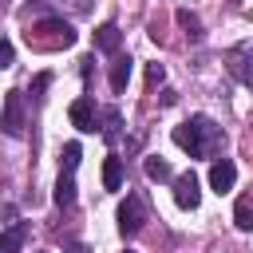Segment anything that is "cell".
Here are the masks:
<instances>
[{
    "label": "cell",
    "mask_w": 253,
    "mask_h": 253,
    "mask_svg": "<svg viewBox=\"0 0 253 253\" xmlns=\"http://www.w3.org/2000/svg\"><path fill=\"white\" fill-rule=\"evenodd\" d=\"M123 253H130V249H123Z\"/></svg>",
    "instance_id": "603a6c76"
},
{
    "label": "cell",
    "mask_w": 253,
    "mask_h": 253,
    "mask_svg": "<svg viewBox=\"0 0 253 253\" xmlns=\"http://www.w3.org/2000/svg\"><path fill=\"white\" fill-rule=\"evenodd\" d=\"M225 67L233 71V79H241L245 87H253V40L233 43L229 55H225Z\"/></svg>",
    "instance_id": "5b68a950"
},
{
    "label": "cell",
    "mask_w": 253,
    "mask_h": 253,
    "mask_svg": "<svg viewBox=\"0 0 253 253\" xmlns=\"http://www.w3.org/2000/svg\"><path fill=\"white\" fill-rule=\"evenodd\" d=\"M24 241H28V225H24V221H12V225L0 233V253H20Z\"/></svg>",
    "instance_id": "9c48e42d"
},
{
    "label": "cell",
    "mask_w": 253,
    "mask_h": 253,
    "mask_svg": "<svg viewBox=\"0 0 253 253\" xmlns=\"http://www.w3.org/2000/svg\"><path fill=\"white\" fill-rule=\"evenodd\" d=\"M51 87V75L43 71V75H36V83H32V99H43V91Z\"/></svg>",
    "instance_id": "44dd1931"
},
{
    "label": "cell",
    "mask_w": 253,
    "mask_h": 253,
    "mask_svg": "<svg viewBox=\"0 0 253 253\" xmlns=\"http://www.w3.org/2000/svg\"><path fill=\"white\" fill-rule=\"evenodd\" d=\"M67 115H71V126H79V130H87V134L99 130V107H95V99H87V95L75 99Z\"/></svg>",
    "instance_id": "52a82bcc"
},
{
    "label": "cell",
    "mask_w": 253,
    "mask_h": 253,
    "mask_svg": "<svg viewBox=\"0 0 253 253\" xmlns=\"http://www.w3.org/2000/svg\"><path fill=\"white\" fill-rule=\"evenodd\" d=\"M130 67H134L130 55H115V63H111V91H126V83H130Z\"/></svg>",
    "instance_id": "8fae6325"
},
{
    "label": "cell",
    "mask_w": 253,
    "mask_h": 253,
    "mask_svg": "<svg viewBox=\"0 0 253 253\" xmlns=\"http://www.w3.org/2000/svg\"><path fill=\"white\" fill-rule=\"evenodd\" d=\"M119 43H123V32H119L115 24H103V28H95V47H99V51L115 55V51H119Z\"/></svg>",
    "instance_id": "30bf717a"
},
{
    "label": "cell",
    "mask_w": 253,
    "mask_h": 253,
    "mask_svg": "<svg viewBox=\"0 0 253 253\" xmlns=\"http://www.w3.org/2000/svg\"><path fill=\"white\" fill-rule=\"evenodd\" d=\"M142 170H146V178H150V182H174L170 162H166V158H158V154H150V158L142 162Z\"/></svg>",
    "instance_id": "7c38bea8"
},
{
    "label": "cell",
    "mask_w": 253,
    "mask_h": 253,
    "mask_svg": "<svg viewBox=\"0 0 253 253\" xmlns=\"http://www.w3.org/2000/svg\"><path fill=\"white\" fill-rule=\"evenodd\" d=\"M55 206H59V210L75 206V178L63 174V170H59V178H55Z\"/></svg>",
    "instance_id": "4fadbf2b"
},
{
    "label": "cell",
    "mask_w": 253,
    "mask_h": 253,
    "mask_svg": "<svg viewBox=\"0 0 253 253\" xmlns=\"http://www.w3.org/2000/svg\"><path fill=\"white\" fill-rule=\"evenodd\" d=\"M233 182H237V166H233L229 158H217V162L210 166V186H213L217 194H229Z\"/></svg>",
    "instance_id": "ba28073f"
},
{
    "label": "cell",
    "mask_w": 253,
    "mask_h": 253,
    "mask_svg": "<svg viewBox=\"0 0 253 253\" xmlns=\"http://www.w3.org/2000/svg\"><path fill=\"white\" fill-rule=\"evenodd\" d=\"M103 186H107V190H123V158L111 154V158L103 162Z\"/></svg>",
    "instance_id": "2e32d148"
},
{
    "label": "cell",
    "mask_w": 253,
    "mask_h": 253,
    "mask_svg": "<svg viewBox=\"0 0 253 253\" xmlns=\"http://www.w3.org/2000/svg\"><path fill=\"white\" fill-rule=\"evenodd\" d=\"M142 225H146V202L138 194H126L123 206H119V233L123 237H134Z\"/></svg>",
    "instance_id": "277c9868"
},
{
    "label": "cell",
    "mask_w": 253,
    "mask_h": 253,
    "mask_svg": "<svg viewBox=\"0 0 253 253\" xmlns=\"http://www.w3.org/2000/svg\"><path fill=\"white\" fill-rule=\"evenodd\" d=\"M233 225H237L241 233H249V229H253V198H249V194H241V198H237V206H233Z\"/></svg>",
    "instance_id": "5bb4252c"
},
{
    "label": "cell",
    "mask_w": 253,
    "mask_h": 253,
    "mask_svg": "<svg viewBox=\"0 0 253 253\" xmlns=\"http://www.w3.org/2000/svg\"><path fill=\"white\" fill-rule=\"evenodd\" d=\"M28 43L36 51H59V47H71L75 43V28L63 20V16H47L40 24L28 28Z\"/></svg>",
    "instance_id": "7a4b0ae2"
},
{
    "label": "cell",
    "mask_w": 253,
    "mask_h": 253,
    "mask_svg": "<svg viewBox=\"0 0 253 253\" xmlns=\"http://www.w3.org/2000/svg\"><path fill=\"white\" fill-rule=\"evenodd\" d=\"M178 28H182V32H186V40H190V43H198V40H202V36H206V32H202V20H198V16H194V12H186V8H182V12H178Z\"/></svg>",
    "instance_id": "e0dca14e"
},
{
    "label": "cell",
    "mask_w": 253,
    "mask_h": 253,
    "mask_svg": "<svg viewBox=\"0 0 253 253\" xmlns=\"http://www.w3.org/2000/svg\"><path fill=\"white\" fill-rule=\"evenodd\" d=\"M174 142L190 154V158H210L225 146V130L210 119V115H190L182 126H174Z\"/></svg>",
    "instance_id": "6da1fadb"
},
{
    "label": "cell",
    "mask_w": 253,
    "mask_h": 253,
    "mask_svg": "<svg viewBox=\"0 0 253 253\" xmlns=\"http://www.w3.org/2000/svg\"><path fill=\"white\" fill-rule=\"evenodd\" d=\"M51 4H55V8H63V0H36V8H51ZM87 8H91V0H75V4H71V12H75V16H79V12H87Z\"/></svg>",
    "instance_id": "d6986e66"
},
{
    "label": "cell",
    "mask_w": 253,
    "mask_h": 253,
    "mask_svg": "<svg viewBox=\"0 0 253 253\" xmlns=\"http://www.w3.org/2000/svg\"><path fill=\"white\" fill-rule=\"evenodd\" d=\"M79 158H83L79 142H67V146H63V154H59V170H63V174H71V170L79 166Z\"/></svg>",
    "instance_id": "ac0fdd59"
},
{
    "label": "cell",
    "mask_w": 253,
    "mask_h": 253,
    "mask_svg": "<svg viewBox=\"0 0 253 253\" xmlns=\"http://www.w3.org/2000/svg\"><path fill=\"white\" fill-rule=\"evenodd\" d=\"M174 202H178L182 210H198V202H202V182H198V174H178V178H174Z\"/></svg>",
    "instance_id": "8992f818"
},
{
    "label": "cell",
    "mask_w": 253,
    "mask_h": 253,
    "mask_svg": "<svg viewBox=\"0 0 253 253\" xmlns=\"http://www.w3.org/2000/svg\"><path fill=\"white\" fill-rule=\"evenodd\" d=\"M119 126H123V119H119L115 107H111V111H99V134H103L107 142H119Z\"/></svg>",
    "instance_id": "9a60e30c"
},
{
    "label": "cell",
    "mask_w": 253,
    "mask_h": 253,
    "mask_svg": "<svg viewBox=\"0 0 253 253\" xmlns=\"http://www.w3.org/2000/svg\"><path fill=\"white\" fill-rule=\"evenodd\" d=\"M63 253H91V249H87V245H67Z\"/></svg>",
    "instance_id": "7402d4cb"
},
{
    "label": "cell",
    "mask_w": 253,
    "mask_h": 253,
    "mask_svg": "<svg viewBox=\"0 0 253 253\" xmlns=\"http://www.w3.org/2000/svg\"><path fill=\"white\" fill-rule=\"evenodd\" d=\"M16 63V47H12V40H0V67H12Z\"/></svg>",
    "instance_id": "ffe728a7"
},
{
    "label": "cell",
    "mask_w": 253,
    "mask_h": 253,
    "mask_svg": "<svg viewBox=\"0 0 253 253\" xmlns=\"http://www.w3.org/2000/svg\"><path fill=\"white\" fill-rule=\"evenodd\" d=\"M24 126H28V119H24V95L20 91H8L4 95V107H0V130L8 138H20Z\"/></svg>",
    "instance_id": "3957f363"
}]
</instances>
